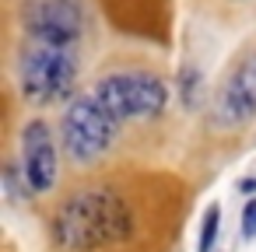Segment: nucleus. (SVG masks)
Segmentation results:
<instances>
[{"label": "nucleus", "instance_id": "nucleus-1", "mask_svg": "<svg viewBox=\"0 0 256 252\" xmlns=\"http://www.w3.org/2000/svg\"><path fill=\"white\" fill-rule=\"evenodd\" d=\"M134 231V217L116 193L84 189L74 193L53 217V235L67 252H92L102 245H116Z\"/></svg>", "mask_w": 256, "mask_h": 252}, {"label": "nucleus", "instance_id": "nucleus-9", "mask_svg": "<svg viewBox=\"0 0 256 252\" xmlns=\"http://www.w3.org/2000/svg\"><path fill=\"white\" fill-rule=\"evenodd\" d=\"M242 235L246 238H256V196L246 203V210H242Z\"/></svg>", "mask_w": 256, "mask_h": 252}, {"label": "nucleus", "instance_id": "nucleus-8", "mask_svg": "<svg viewBox=\"0 0 256 252\" xmlns=\"http://www.w3.org/2000/svg\"><path fill=\"white\" fill-rule=\"evenodd\" d=\"M218 217H221V210H218V207H207V210H204V235H200V252H210V245H214V235H218Z\"/></svg>", "mask_w": 256, "mask_h": 252}, {"label": "nucleus", "instance_id": "nucleus-6", "mask_svg": "<svg viewBox=\"0 0 256 252\" xmlns=\"http://www.w3.org/2000/svg\"><path fill=\"white\" fill-rule=\"evenodd\" d=\"M256 116V53L246 56L214 98V123L218 126H242Z\"/></svg>", "mask_w": 256, "mask_h": 252}, {"label": "nucleus", "instance_id": "nucleus-4", "mask_svg": "<svg viewBox=\"0 0 256 252\" xmlns=\"http://www.w3.org/2000/svg\"><path fill=\"white\" fill-rule=\"evenodd\" d=\"M95 98L116 119H148V116H158L165 109L168 88L151 74L120 70V74H106L95 84Z\"/></svg>", "mask_w": 256, "mask_h": 252}, {"label": "nucleus", "instance_id": "nucleus-2", "mask_svg": "<svg viewBox=\"0 0 256 252\" xmlns=\"http://www.w3.org/2000/svg\"><path fill=\"white\" fill-rule=\"evenodd\" d=\"M78 77V60L70 46H53V42H32L22 60H18V81L22 91L36 102H53L70 91Z\"/></svg>", "mask_w": 256, "mask_h": 252}, {"label": "nucleus", "instance_id": "nucleus-5", "mask_svg": "<svg viewBox=\"0 0 256 252\" xmlns=\"http://www.w3.org/2000/svg\"><path fill=\"white\" fill-rule=\"evenodd\" d=\"M22 25L32 42L74 46L84 32V7L81 0H25Z\"/></svg>", "mask_w": 256, "mask_h": 252}, {"label": "nucleus", "instance_id": "nucleus-3", "mask_svg": "<svg viewBox=\"0 0 256 252\" xmlns=\"http://www.w3.org/2000/svg\"><path fill=\"white\" fill-rule=\"evenodd\" d=\"M116 123H120V119L95 98V91L74 98L70 109L64 112V126H60V133H64V151H67L78 165L102 158V154L112 147V140H116Z\"/></svg>", "mask_w": 256, "mask_h": 252}, {"label": "nucleus", "instance_id": "nucleus-7", "mask_svg": "<svg viewBox=\"0 0 256 252\" xmlns=\"http://www.w3.org/2000/svg\"><path fill=\"white\" fill-rule=\"evenodd\" d=\"M22 175L32 193H50L56 186V147L42 119H32L22 130Z\"/></svg>", "mask_w": 256, "mask_h": 252}]
</instances>
